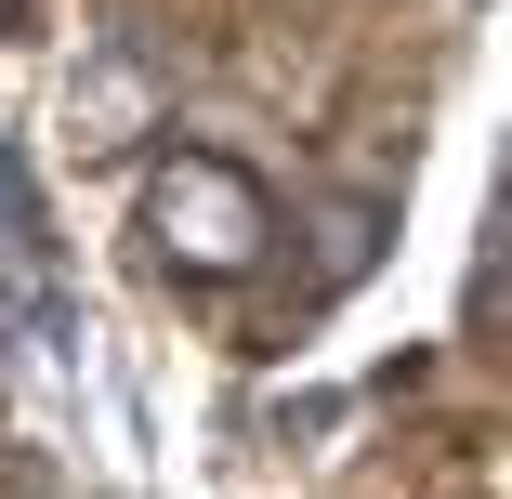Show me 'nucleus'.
I'll return each mask as SVG.
<instances>
[{
  "instance_id": "1",
  "label": "nucleus",
  "mask_w": 512,
  "mask_h": 499,
  "mask_svg": "<svg viewBox=\"0 0 512 499\" xmlns=\"http://www.w3.org/2000/svg\"><path fill=\"white\" fill-rule=\"evenodd\" d=\"M145 237H158L184 276H250L263 237H276V197H263L237 158L184 145V158H158V184H145Z\"/></svg>"
},
{
  "instance_id": "2",
  "label": "nucleus",
  "mask_w": 512,
  "mask_h": 499,
  "mask_svg": "<svg viewBox=\"0 0 512 499\" xmlns=\"http://www.w3.org/2000/svg\"><path fill=\"white\" fill-rule=\"evenodd\" d=\"M66 106H79V145H132L145 106H158V66H145V53H106V66L66 92Z\"/></svg>"
},
{
  "instance_id": "3",
  "label": "nucleus",
  "mask_w": 512,
  "mask_h": 499,
  "mask_svg": "<svg viewBox=\"0 0 512 499\" xmlns=\"http://www.w3.org/2000/svg\"><path fill=\"white\" fill-rule=\"evenodd\" d=\"M316 289H355L368 276V250H381V211H368V197H329V211H316Z\"/></svg>"
},
{
  "instance_id": "4",
  "label": "nucleus",
  "mask_w": 512,
  "mask_h": 499,
  "mask_svg": "<svg viewBox=\"0 0 512 499\" xmlns=\"http://www.w3.org/2000/svg\"><path fill=\"white\" fill-rule=\"evenodd\" d=\"M473 303H486V316H499V329H512V211H499V224H486V276H473Z\"/></svg>"
},
{
  "instance_id": "5",
  "label": "nucleus",
  "mask_w": 512,
  "mask_h": 499,
  "mask_svg": "<svg viewBox=\"0 0 512 499\" xmlns=\"http://www.w3.org/2000/svg\"><path fill=\"white\" fill-rule=\"evenodd\" d=\"M40 224V197H27V158H14V132H0V237H27Z\"/></svg>"
},
{
  "instance_id": "6",
  "label": "nucleus",
  "mask_w": 512,
  "mask_h": 499,
  "mask_svg": "<svg viewBox=\"0 0 512 499\" xmlns=\"http://www.w3.org/2000/svg\"><path fill=\"white\" fill-rule=\"evenodd\" d=\"M0 250H14V237H0ZM0 329H14V263H0Z\"/></svg>"
}]
</instances>
